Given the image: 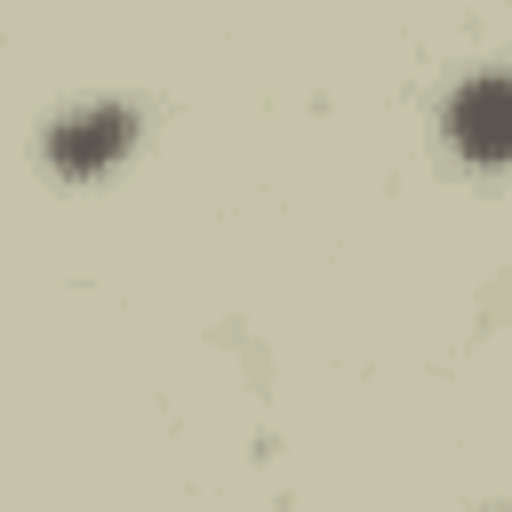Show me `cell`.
Instances as JSON below:
<instances>
[{"label": "cell", "mask_w": 512, "mask_h": 512, "mask_svg": "<svg viewBox=\"0 0 512 512\" xmlns=\"http://www.w3.org/2000/svg\"><path fill=\"white\" fill-rule=\"evenodd\" d=\"M448 136H456L472 160H512V72L464 80L456 104H448Z\"/></svg>", "instance_id": "cell-1"}, {"label": "cell", "mask_w": 512, "mask_h": 512, "mask_svg": "<svg viewBox=\"0 0 512 512\" xmlns=\"http://www.w3.org/2000/svg\"><path fill=\"white\" fill-rule=\"evenodd\" d=\"M112 152H128V112H120V104H96V112H80V120L56 128V160H64L72 176H96Z\"/></svg>", "instance_id": "cell-2"}]
</instances>
